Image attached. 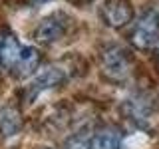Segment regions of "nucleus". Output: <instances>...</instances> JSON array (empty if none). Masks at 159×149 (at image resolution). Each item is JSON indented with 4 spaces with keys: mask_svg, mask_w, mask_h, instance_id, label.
<instances>
[{
    "mask_svg": "<svg viewBox=\"0 0 159 149\" xmlns=\"http://www.w3.org/2000/svg\"><path fill=\"white\" fill-rule=\"evenodd\" d=\"M99 66L102 74L109 82H125L133 72V58L125 48L117 46V44H109L102 50L99 54Z\"/></svg>",
    "mask_w": 159,
    "mask_h": 149,
    "instance_id": "nucleus-1",
    "label": "nucleus"
},
{
    "mask_svg": "<svg viewBox=\"0 0 159 149\" xmlns=\"http://www.w3.org/2000/svg\"><path fill=\"white\" fill-rule=\"evenodd\" d=\"M129 38H131V44L137 50H149L155 46L159 42V12L157 10L153 8L145 10L137 18Z\"/></svg>",
    "mask_w": 159,
    "mask_h": 149,
    "instance_id": "nucleus-2",
    "label": "nucleus"
},
{
    "mask_svg": "<svg viewBox=\"0 0 159 149\" xmlns=\"http://www.w3.org/2000/svg\"><path fill=\"white\" fill-rule=\"evenodd\" d=\"M66 30H68V18L62 12H54L38 22L36 30H34V38L40 44H46L48 46V44H54L60 38H64Z\"/></svg>",
    "mask_w": 159,
    "mask_h": 149,
    "instance_id": "nucleus-3",
    "label": "nucleus"
},
{
    "mask_svg": "<svg viewBox=\"0 0 159 149\" xmlns=\"http://www.w3.org/2000/svg\"><path fill=\"white\" fill-rule=\"evenodd\" d=\"M99 14L109 28H123L133 20V6L129 0H106Z\"/></svg>",
    "mask_w": 159,
    "mask_h": 149,
    "instance_id": "nucleus-4",
    "label": "nucleus"
},
{
    "mask_svg": "<svg viewBox=\"0 0 159 149\" xmlns=\"http://www.w3.org/2000/svg\"><path fill=\"white\" fill-rule=\"evenodd\" d=\"M64 82H66V72L62 68H56V66L42 68L32 78V82L26 86V99H34L40 92H46L50 88L62 86Z\"/></svg>",
    "mask_w": 159,
    "mask_h": 149,
    "instance_id": "nucleus-5",
    "label": "nucleus"
},
{
    "mask_svg": "<svg viewBox=\"0 0 159 149\" xmlns=\"http://www.w3.org/2000/svg\"><path fill=\"white\" fill-rule=\"evenodd\" d=\"M123 111L131 121H135L137 125L143 127L147 123V119H151V115L155 113V102L149 93H137V96L129 97L125 102Z\"/></svg>",
    "mask_w": 159,
    "mask_h": 149,
    "instance_id": "nucleus-6",
    "label": "nucleus"
},
{
    "mask_svg": "<svg viewBox=\"0 0 159 149\" xmlns=\"http://www.w3.org/2000/svg\"><path fill=\"white\" fill-rule=\"evenodd\" d=\"M20 52H22V46L18 44L16 36L12 32H4L0 38V64L6 70H14L20 58Z\"/></svg>",
    "mask_w": 159,
    "mask_h": 149,
    "instance_id": "nucleus-7",
    "label": "nucleus"
},
{
    "mask_svg": "<svg viewBox=\"0 0 159 149\" xmlns=\"http://www.w3.org/2000/svg\"><path fill=\"white\" fill-rule=\"evenodd\" d=\"M38 64H40V54L36 48H22V52H20V58L16 62V66H14L12 72L16 74L18 78H24V76H30V74H34L38 70Z\"/></svg>",
    "mask_w": 159,
    "mask_h": 149,
    "instance_id": "nucleus-8",
    "label": "nucleus"
},
{
    "mask_svg": "<svg viewBox=\"0 0 159 149\" xmlns=\"http://www.w3.org/2000/svg\"><path fill=\"white\" fill-rule=\"evenodd\" d=\"M89 149H121V137L111 129H103L92 135Z\"/></svg>",
    "mask_w": 159,
    "mask_h": 149,
    "instance_id": "nucleus-9",
    "label": "nucleus"
},
{
    "mask_svg": "<svg viewBox=\"0 0 159 149\" xmlns=\"http://www.w3.org/2000/svg\"><path fill=\"white\" fill-rule=\"evenodd\" d=\"M89 143H92V135L86 131H80L74 133L66 141V149H89Z\"/></svg>",
    "mask_w": 159,
    "mask_h": 149,
    "instance_id": "nucleus-10",
    "label": "nucleus"
},
{
    "mask_svg": "<svg viewBox=\"0 0 159 149\" xmlns=\"http://www.w3.org/2000/svg\"><path fill=\"white\" fill-rule=\"evenodd\" d=\"M20 129V121H18V115L16 113H4V119H2V133L4 135H14Z\"/></svg>",
    "mask_w": 159,
    "mask_h": 149,
    "instance_id": "nucleus-11",
    "label": "nucleus"
},
{
    "mask_svg": "<svg viewBox=\"0 0 159 149\" xmlns=\"http://www.w3.org/2000/svg\"><path fill=\"white\" fill-rule=\"evenodd\" d=\"M155 60H157V64H159V42L155 44Z\"/></svg>",
    "mask_w": 159,
    "mask_h": 149,
    "instance_id": "nucleus-12",
    "label": "nucleus"
},
{
    "mask_svg": "<svg viewBox=\"0 0 159 149\" xmlns=\"http://www.w3.org/2000/svg\"><path fill=\"white\" fill-rule=\"evenodd\" d=\"M34 4H42V2H50V0H32Z\"/></svg>",
    "mask_w": 159,
    "mask_h": 149,
    "instance_id": "nucleus-13",
    "label": "nucleus"
}]
</instances>
